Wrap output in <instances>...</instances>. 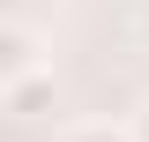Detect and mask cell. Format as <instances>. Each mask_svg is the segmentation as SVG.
Wrapping results in <instances>:
<instances>
[{"mask_svg": "<svg viewBox=\"0 0 149 142\" xmlns=\"http://www.w3.org/2000/svg\"><path fill=\"white\" fill-rule=\"evenodd\" d=\"M127 135H134V142H149V97L134 105V120H127Z\"/></svg>", "mask_w": 149, "mask_h": 142, "instance_id": "cell-4", "label": "cell"}, {"mask_svg": "<svg viewBox=\"0 0 149 142\" xmlns=\"http://www.w3.org/2000/svg\"><path fill=\"white\" fill-rule=\"evenodd\" d=\"M0 105L15 112V120H45V112L60 105V82H52V67H30V75H15V82L0 90Z\"/></svg>", "mask_w": 149, "mask_h": 142, "instance_id": "cell-1", "label": "cell"}, {"mask_svg": "<svg viewBox=\"0 0 149 142\" xmlns=\"http://www.w3.org/2000/svg\"><path fill=\"white\" fill-rule=\"evenodd\" d=\"M30 67H45V37L30 22H0V90L15 75H30Z\"/></svg>", "mask_w": 149, "mask_h": 142, "instance_id": "cell-2", "label": "cell"}, {"mask_svg": "<svg viewBox=\"0 0 149 142\" xmlns=\"http://www.w3.org/2000/svg\"><path fill=\"white\" fill-rule=\"evenodd\" d=\"M134 37L149 45V0H134Z\"/></svg>", "mask_w": 149, "mask_h": 142, "instance_id": "cell-5", "label": "cell"}, {"mask_svg": "<svg viewBox=\"0 0 149 142\" xmlns=\"http://www.w3.org/2000/svg\"><path fill=\"white\" fill-rule=\"evenodd\" d=\"M67 142H134V135L112 127V120H82V127H67Z\"/></svg>", "mask_w": 149, "mask_h": 142, "instance_id": "cell-3", "label": "cell"}]
</instances>
